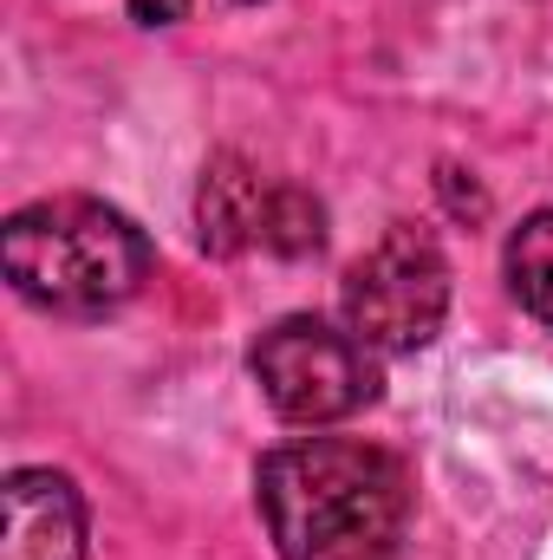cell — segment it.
<instances>
[{
  "instance_id": "cell-1",
  "label": "cell",
  "mask_w": 553,
  "mask_h": 560,
  "mask_svg": "<svg viewBox=\"0 0 553 560\" xmlns=\"http://www.w3.org/2000/svg\"><path fill=\"white\" fill-rule=\"evenodd\" d=\"M255 509L280 560H391L411 522V469L358 436H293L261 456Z\"/></svg>"
},
{
  "instance_id": "cell-2",
  "label": "cell",
  "mask_w": 553,
  "mask_h": 560,
  "mask_svg": "<svg viewBox=\"0 0 553 560\" xmlns=\"http://www.w3.org/2000/svg\"><path fill=\"white\" fill-rule=\"evenodd\" d=\"M0 255H7V280L20 300L66 313V319L118 313L156 261L150 235L98 196H46V202L13 209Z\"/></svg>"
},
{
  "instance_id": "cell-3",
  "label": "cell",
  "mask_w": 553,
  "mask_h": 560,
  "mask_svg": "<svg viewBox=\"0 0 553 560\" xmlns=\"http://www.w3.org/2000/svg\"><path fill=\"white\" fill-rule=\"evenodd\" d=\"M248 372H255L261 398L299 430H326V423L358 418L365 405H378V385H385L378 378V352L352 326H332L319 313L274 319L255 339Z\"/></svg>"
},
{
  "instance_id": "cell-4",
  "label": "cell",
  "mask_w": 553,
  "mask_h": 560,
  "mask_svg": "<svg viewBox=\"0 0 553 560\" xmlns=\"http://www.w3.org/2000/svg\"><path fill=\"white\" fill-rule=\"evenodd\" d=\"M339 319L372 352H423L449 319V261L436 235L391 222L339 280Z\"/></svg>"
},
{
  "instance_id": "cell-5",
  "label": "cell",
  "mask_w": 553,
  "mask_h": 560,
  "mask_svg": "<svg viewBox=\"0 0 553 560\" xmlns=\"http://www.w3.org/2000/svg\"><path fill=\"white\" fill-rule=\"evenodd\" d=\"M0 560H85V495L66 469L26 463L0 482Z\"/></svg>"
},
{
  "instance_id": "cell-6",
  "label": "cell",
  "mask_w": 553,
  "mask_h": 560,
  "mask_svg": "<svg viewBox=\"0 0 553 560\" xmlns=\"http://www.w3.org/2000/svg\"><path fill=\"white\" fill-rule=\"evenodd\" d=\"M268 189L255 176V163L242 150H215L202 163V183H196V235L209 255H242V248H261V215H268Z\"/></svg>"
},
{
  "instance_id": "cell-7",
  "label": "cell",
  "mask_w": 553,
  "mask_h": 560,
  "mask_svg": "<svg viewBox=\"0 0 553 560\" xmlns=\"http://www.w3.org/2000/svg\"><path fill=\"white\" fill-rule=\"evenodd\" d=\"M502 275H508V293H515L541 326H553V209H534V215L508 235Z\"/></svg>"
},
{
  "instance_id": "cell-8",
  "label": "cell",
  "mask_w": 553,
  "mask_h": 560,
  "mask_svg": "<svg viewBox=\"0 0 553 560\" xmlns=\"http://www.w3.org/2000/svg\"><path fill=\"white\" fill-rule=\"evenodd\" d=\"M261 248L280 261H306L326 248V202L299 183H274L268 189V215H261Z\"/></svg>"
},
{
  "instance_id": "cell-9",
  "label": "cell",
  "mask_w": 553,
  "mask_h": 560,
  "mask_svg": "<svg viewBox=\"0 0 553 560\" xmlns=\"http://www.w3.org/2000/svg\"><path fill=\"white\" fill-rule=\"evenodd\" d=\"M189 13V0H131V20L138 26H176Z\"/></svg>"
},
{
  "instance_id": "cell-10",
  "label": "cell",
  "mask_w": 553,
  "mask_h": 560,
  "mask_svg": "<svg viewBox=\"0 0 553 560\" xmlns=\"http://www.w3.org/2000/svg\"><path fill=\"white\" fill-rule=\"evenodd\" d=\"M248 7H255V0H248Z\"/></svg>"
}]
</instances>
